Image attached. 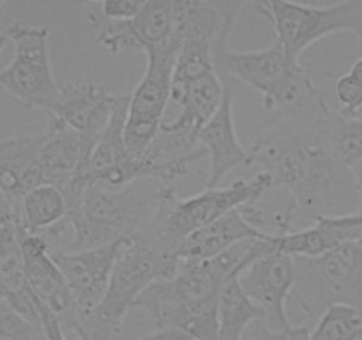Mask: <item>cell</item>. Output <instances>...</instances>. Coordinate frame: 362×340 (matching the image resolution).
Returning <instances> with one entry per match:
<instances>
[{"label": "cell", "instance_id": "6da1fadb", "mask_svg": "<svg viewBox=\"0 0 362 340\" xmlns=\"http://www.w3.org/2000/svg\"><path fill=\"white\" fill-rule=\"evenodd\" d=\"M332 120L267 123L250 147V165H260L271 176L272 188H285L288 204L313 220L338 216V198L356 193L352 170L339 165L331 151Z\"/></svg>", "mask_w": 362, "mask_h": 340}, {"label": "cell", "instance_id": "7a4b0ae2", "mask_svg": "<svg viewBox=\"0 0 362 340\" xmlns=\"http://www.w3.org/2000/svg\"><path fill=\"white\" fill-rule=\"evenodd\" d=\"M175 197L170 184L158 181H138L120 190L85 188L81 197L67 205L66 222L74 232L71 250L105 246L141 232Z\"/></svg>", "mask_w": 362, "mask_h": 340}, {"label": "cell", "instance_id": "3957f363", "mask_svg": "<svg viewBox=\"0 0 362 340\" xmlns=\"http://www.w3.org/2000/svg\"><path fill=\"white\" fill-rule=\"evenodd\" d=\"M177 269L179 259L173 251L152 243L144 232L127 237L113 266L103 301L73 328L81 329L88 340H117L127 314L144 290L159 280L172 278Z\"/></svg>", "mask_w": 362, "mask_h": 340}, {"label": "cell", "instance_id": "277c9868", "mask_svg": "<svg viewBox=\"0 0 362 340\" xmlns=\"http://www.w3.org/2000/svg\"><path fill=\"white\" fill-rule=\"evenodd\" d=\"M271 188V176L260 172L253 179H239L228 186L205 188L193 197H175L163 205L154 222L141 232L156 244L175 254V248L191 234L211 225L230 211L257 205Z\"/></svg>", "mask_w": 362, "mask_h": 340}, {"label": "cell", "instance_id": "5b68a950", "mask_svg": "<svg viewBox=\"0 0 362 340\" xmlns=\"http://www.w3.org/2000/svg\"><path fill=\"white\" fill-rule=\"evenodd\" d=\"M276 32V42L286 55L299 62L304 50L320 39L338 32H352L362 46V0L336 2L329 6H308L283 0H264L257 4Z\"/></svg>", "mask_w": 362, "mask_h": 340}, {"label": "cell", "instance_id": "8992f818", "mask_svg": "<svg viewBox=\"0 0 362 340\" xmlns=\"http://www.w3.org/2000/svg\"><path fill=\"white\" fill-rule=\"evenodd\" d=\"M14 45V59L0 69V85L25 108L52 112L59 99L60 85L53 74L48 50V27H30L20 21L6 30Z\"/></svg>", "mask_w": 362, "mask_h": 340}, {"label": "cell", "instance_id": "52a82bcc", "mask_svg": "<svg viewBox=\"0 0 362 340\" xmlns=\"http://www.w3.org/2000/svg\"><path fill=\"white\" fill-rule=\"evenodd\" d=\"M175 57L148 55L147 67L129 92L124 140L134 158H145L163 126V115L172 99Z\"/></svg>", "mask_w": 362, "mask_h": 340}, {"label": "cell", "instance_id": "ba28073f", "mask_svg": "<svg viewBox=\"0 0 362 340\" xmlns=\"http://www.w3.org/2000/svg\"><path fill=\"white\" fill-rule=\"evenodd\" d=\"M296 259L271 251L255 261L239 276L240 287L251 301L264 312V321L271 332L292 328L286 314V300L297 285Z\"/></svg>", "mask_w": 362, "mask_h": 340}, {"label": "cell", "instance_id": "9c48e42d", "mask_svg": "<svg viewBox=\"0 0 362 340\" xmlns=\"http://www.w3.org/2000/svg\"><path fill=\"white\" fill-rule=\"evenodd\" d=\"M122 243L124 239L88 250L52 254L69 285L80 321L90 315L105 298Z\"/></svg>", "mask_w": 362, "mask_h": 340}, {"label": "cell", "instance_id": "30bf717a", "mask_svg": "<svg viewBox=\"0 0 362 340\" xmlns=\"http://www.w3.org/2000/svg\"><path fill=\"white\" fill-rule=\"evenodd\" d=\"M18 248H20L28 285L39 301L46 305L62 321V324H71V328L78 324L80 317L73 294L62 271L49 254L48 243L39 234L30 232L21 222L18 232Z\"/></svg>", "mask_w": 362, "mask_h": 340}, {"label": "cell", "instance_id": "8fae6325", "mask_svg": "<svg viewBox=\"0 0 362 340\" xmlns=\"http://www.w3.org/2000/svg\"><path fill=\"white\" fill-rule=\"evenodd\" d=\"M306 268L304 278L317 287V303L325 308L346 303L362 308V244L345 243L318 259H296Z\"/></svg>", "mask_w": 362, "mask_h": 340}, {"label": "cell", "instance_id": "7c38bea8", "mask_svg": "<svg viewBox=\"0 0 362 340\" xmlns=\"http://www.w3.org/2000/svg\"><path fill=\"white\" fill-rule=\"evenodd\" d=\"M120 98L122 94H113L103 84L66 81L60 85L59 99L49 117L80 133L94 149L110 124Z\"/></svg>", "mask_w": 362, "mask_h": 340}, {"label": "cell", "instance_id": "4fadbf2b", "mask_svg": "<svg viewBox=\"0 0 362 340\" xmlns=\"http://www.w3.org/2000/svg\"><path fill=\"white\" fill-rule=\"evenodd\" d=\"M225 87L223 101L198 135V145L205 149L209 158V177L205 188H218L219 183L240 165H250V149L239 142L233 123V98L239 87L232 78L219 74Z\"/></svg>", "mask_w": 362, "mask_h": 340}, {"label": "cell", "instance_id": "5bb4252c", "mask_svg": "<svg viewBox=\"0 0 362 340\" xmlns=\"http://www.w3.org/2000/svg\"><path fill=\"white\" fill-rule=\"evenodd\" d=\"M223 94L225 87L218 71L184 85H177L172 91V99H175L177 105L180 106V113L170 123H163L161 131L200 147L198 135L218 112Z\"/></svg>", "mask_w": 362, "mask_h": 340}, {"label": "cell", "instance_id": "9a60e30c", "mask_svg": "<svg viewBox=\"0 0 362 340\" xmlns=\"http://www.w3.org/2000/svg\"><path fill=\"white\" fill-rule=\"evenodd\" d=\"M274 234L258 229L250 220L246 209L239 208L186 237L175 248V257L179 259V264L209 261L237 243L247 239H269Z\"/></svg>", "mask_w": 362, "mask_h": 340}, {"label": "cell", "instance_id": "2e32d148", "mask_svg": "<svg viewBox=\"0 0 362 340\" xmlns=\"http://www.w3.org/2000/svg\"><path fill=\"white\" fill-rule=\"evenodd\" d=\"M90 152L92 147L80 133L49 117L45 142L39 151L45 183L53 184L66 193L85 166Z\"/></svg>", "mask_w": 362, "mask_h": 340}, {"label": "cell", "instance_id": "e0dca14e", "mask_svg": "<svg viewBox=\"0 0 362 340\" xmlns=\"http://www.w3.org/2000/svg\"><path fill=\"white\" fill-rule=\"evenodd\" d=\"M42 142L45 131L0 140V191L16 205L28 191L45 184L39 163Z\"/></svg>", "mask_w": 362, "mask_h": 340}, {"label": "cell", "instance_id": "ac0fdd59", "mask_svg": "<svg viewBox=\"0 0 362 340\" xmlns=\"http://www.w3.org/2000/svg\"><path fill=\"white\" fill-rule=\"evenodd\" d=\"M136 52L148 55L175 57L180 50V39L175 30L173 0H147L140 13L129 20Z\"/></svg>", "mask_w": 362, "mask_h": 340}, {"label": "cell", "instance_id": "d6986e66", "mask_svg": "<svg viewBox=\"0 0 362 340\" xmlns=\"http://www.w3.org/2000/svg\"><path fill=\"white\" fill-rule=\"evenodd\" d=\"M219 340H244L251 322L264 319V312L247 298L239 278H230L219 293Z\"/></svg>", "mask_w": 362, "mask_h": 340}, {"label": "cell", "instance_id": "ffe728a7", "mask_svg": "<svg viewBox=\"0 0 362 340\" xmlns=\"http://www.w3.org/2000/svg\"><path fill=\"white\" fill-rule=\"evenodd\" d=\"M21 222L30 232L53 229L67 218V198L53 184H41L28 191L20 202Z\"/></svg>", "mask_w": 362, "mask_h": 340}, {"label": "cell", "instance_id": "44dd1931", "mask_svg": "<svg viewBox=\"0 0 362 340\" xmlns=\"http://www.w3.org/2000/svg\"><path fill=\"white\" fill-rule=\"evenodd\" d=\"M311 340H362V308L329 305L311 329Z\"/></svg>", "mask_w": 362, "mask_h": 340}, {"label": "cell", "instance_id": "7402d4cb", "mask_svg": "<svg viewBox=\"0 0 362 340\" xmlns=\"http://www.w3.org/2000/svg\"><path fill=\"white\" fill-rule=\"evenodd\" d=\"M331 151L338 163L354 170L362 165V117L336 113L329 135Z\"/></svg>", "mask_w": 362, "mask_h": 340}, {"label": "cell", "instance_id": "603a6c76", "mask_svg": "<svg viewBox=\"0 0 362 340\" xmlns=\"http://www.w3.org/2000/svg\"><path fill=\"white\" fill-rule=\"evenodd\" d=\"M336 96L341 103V113L361 115L362 113V57L336 81Z\"/></svg>", "mask_w": 362, "mask_h": 340}, {"label": "cell", "instance_id": "cb8c5ba5", "mask_svg": "<svg viewBox=\"0 0 362 340\" xmlns=\"http://www.w3.org/2000/svg\"><path fill=\"white\" fill-rule=\"evenodd\" d=\"M0 340H34V326L7 307L0 312Z\"/></svg>", "mask_w": 362, "mask_h": 340}, {"label": "cell", "instance_id": "d4e9b609", "mask_svg": "<svg viewBox=\"0 0 362 340\" xmlns=\"http://www.w3.org/2000/svg\"><path fill=\"white\" fill-rule=\"evenodd\" d=\"M144 0H105L95 4L99 13L110 20H133L140 13Z\"/></svg>", "mask_w": 362, "mask_h": 340}, {"label": "cell", "instance_id": "484cf974", "mask_svg": "<svg viewBox=\"0 0 362 340\" xmlns=\"http://www.w3.org/2000/svg\"><path fill=\"white\" fill-rule=\"evenodd\" d=\"M136 340H191L189 336L184 335L182 332L177 329H156V332L147 333V335L140 336Z\"/></svg>", "mask_w": 362, "mask_h": 340}, {"label": "cell", "instance_id": "4316f807", "mask_svg": "<svg viewBox=\"0 0 362 340\" xmlns=\"http://www.w3.org/2000/svg\"><path fill=\"white\" fill-rule=\"evenodd\" d=\"M354 174V186H356L357 198H359V208H357V212L362 215V165L357 166V169L352 170Z\"/></svg>", "mask_w": 362, "mask_h": 340}, {"label": "cell", "instance_id": "83f0119b", "mask_svg": "<svg viewBox=\"0 0 362 340\" xmlns=\"http://www.w3.org/2000/svg\"><path fill=\"white\" fill-rule=\"evenodd\" d=\"M2 7H4V2H0V11H2ZM7 41H9V38H7L4 32H0V55H2V50L6 48Z\"/></svg>", "mask_w": 362, "mask_h": 340}, {"label": "cell", "instance_id": "f1b7e54d", "mask_svg": "<svg viewBox=\"0 0 362 340\" xmlns=\"http://www.w3.org/2000/svg\"><path fill=\"white\" fill-rule=\"evenodd\" d=\"M73 332L76 333V336H78V340H88L87 336H85V333L81 332V329H78V328H73Z\"/></svg>", "mask_w": 362, "mask_h": 340}, {"label": "cell", "instance_id": "f546056e", "mask_svg": "<svg viewBox=\"0 0 362 340\" xmlns=\"http://www.w3.org/2000/svg\"><path fill=\"white\" fill-rule=\"evenodd\" d=\"M6 257V251H4V246H2V241H0V261Z\"/></svg>", "mask_w": 362, "mask_h": 340}, {"label": "cell", "instance_id": "4dcf8cb0", "mask_svg": "<svg viewBox=\"0 0 362 340\" xmlns=\"http://www.w3.org/2000/svg\"><path fill=\"white\" fill-rule=\"evenodd\" d=\"M361 244H362V241H361Z\"/></svg>", "mask_w": 362, "mask_h": 340}]
</instances>
